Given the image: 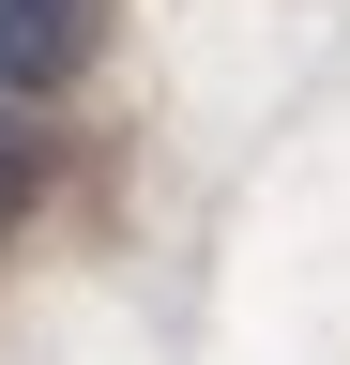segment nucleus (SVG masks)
Listing matches in <instances>:
<instances>
[{
	"mask_svg": "<svg viewBox=\"0 0 350 365\" xmlns=\"http://www.w3.org/2000/svg\"><path fill=\"white\" fill-rule=\"evenodd\" d=\"M31 168H46V137H31V107H16V91H0V198H16Z\"/></svg>",
	"mask_w": 350,
	"mask_h": 365,
	"instance_id": "2",
	"label": "nucleus"
},
{
	"mask_svg": "<svg viewBox=\"0 0 350 365\" xmlns=\"http://www.w3.org/2000/svg\"><path fill=\"white\" fill-rule=\"evenodd\" d=\"M92 61H107V0H0V91L16 107H61Z\"/></svg>",
	"mask_w": 350,
	"mask_h": 365,
	"instance_id": "1",
	"label": "nucleus"
}]
</instances>
